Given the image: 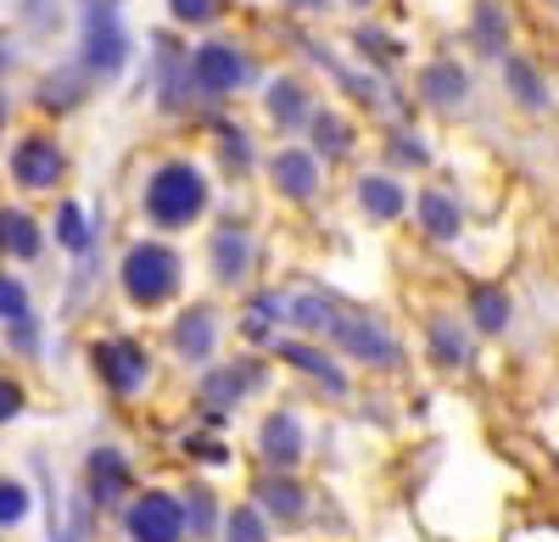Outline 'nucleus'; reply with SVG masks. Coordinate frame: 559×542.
Segmentation results:
<instances>
[{"label":"nucleus","instance_id":"1","mask_svg":"<svg viewBox=\"0 0 559 542\" xmlns=\"http://www.w3.org/2000/svg\"><path fill=\"white\" fill-rule=\"evenodd\" d=\"M207 207V179L191 168V162H163L146 185V213L163 224V230H185L197 224Z\"/></svg>","mask_w":559,"mask_h":542},{"label":"nucleus","instance_id":"2","mask_svg":"<svg viewBox=\"0 0 559 542\" xmlns=\"http://www.w3.org/2000/svg\"><path fill=\"white\" fill-rule=\"evenodd\" d=\"M123 291H129L134 308H163L179 291V257L168 246H157V241L134 246L123 257Z\"/></svg>","mask_w":559,"mask_h":542},{"label":"nucleus","instance_id":"3","mask_svg":"<svg viewBox=\"0 0 559 542\" xmlns=\"http://www.w3.org/2000/svg\"><path fill=\"white\" fill-rule=\"evenodd\" d=\"M129 62V39L118 23V0H84V68L112 79Z\"/></svg>","mask_w":559,"mask_h":542},{"label":"nucleus","instance_id":"4","mask_svg":"<svg viewBox=\"0 0 559 542\" xmlns=\"http://www.w3.org/2000/svg\"><path fill=\"white\" fill-rule=\"evenodd\" d=\"M324 330H331L353 358H364V364H376V370H392V364H397V341H392L376 320H369V313H342V308H331V325H324Z\"/></svg>","mask_w":559,"mask_h":542},{"label":"nucleus","instance_id":"5","mask_svg":"<svg viewBox=\"0 0 559 542\" xmlns=\"http://www.w3.org/2000/svg\"><path fill=\"white\" fill-rule=\"evenodd\" d=\"M129 537L134 542H179L185 537V509L168 492H146V498L129 504Z\"/></svg>","mask_w":559,"mask_h":542},{"label":"nucleus","instance_id":"6","mask_svg":"<svg viewBox=\"0 0 559 542\" xmlns=\"http://www.w3.org/2000/svg\"><path fill=\"white\" fill-rule=\"evenodd\" d=\"M191 79H197V89H207V96H229L236 84H247V57L236 51V45L213 39L191 57Z\"/></svg>","mask_w":559,"mask_h":542},{"label":"nucleus","instance_id":"7","mask_svg":"<svg viewBox=\"0 0 559 542\" xmlns=\"http://www.w3.org/2000/svg\"><path fill=\"white\" fill-rule=\"evenodd\" d=\"M96 370L112 392H134V386H146L152 364H146V352H140L134 341H102L96 347Z\"/></svg>","mask_w":559,"mask_h":542},{"label":"nucleus","instance_id":"8","mask_svg":"<svg viewBox=\"0 0 559 542\" xmlns=\"http://www.w3.org/2000/svg\"><path fill=\"white\" fill-rule=\"evenodd\" d=\"M12 173H17V185H28V191L57 185V179H62V152H57V141H45V134L23 141V146L12 152Z\"/></svg>","mask_w":559,"mask_h":542},{"label":"nucleus","instance_id":"9","mask_svg":"<svg viewBox=\"0 0 559 542\" xmlns=\"http://www.w3.org/2000/svg\"><path fill=\"white\" fill-rule=\"evenodd\" d=\"M263 459L280 465V470H292L302 459V425H297V414H269L263 420Z\"/></svg>","mask_w":559,"mask_h":542},{"label":"nucleus","instance_id":"10","mask_svg":"<svg viewBox=\"0 0 559 542\" xmlns=\"http://www.w3.org/2000/svg\"><path fill=\"white\" fill-rule=\"evenodd\" d=\"M274 185L280 196H292V202H308L319 191V162L308 152H280L274 157Z\"/></svg>","mask_w":559,"mask_h":542},{"label":"nucleus","instance_id":"11","mask_svg":"<svg viewBox=\"0 0 559 542\" xmlns=\"http://www.w3.org/2000/svg\"><path fill=\"white\" fill-rule=\"evenodd\" d=\"M90 486H96V504H118L129 492V465L118 447H96L90 454Z\"/></svg>","mask_w":559,"mask_h":542},{"label":"nucleus","instance_id":"12","mask_svg":"<svg viewBox=\"0 0 559 542\" xmlns=\"http://www.w3.org/2000/svg\"><path fill=\"white\" fill-rule=\"evenodd\" d=\"M247 263H252L247 230H218V241H213V275H218V286H236L247 275Z\"/></svg>","mask_w":559,"mask_h":542},{"label":"nucleus","instance_id":"13","mask_svg":"<svg viewBox=\"0 0 559 542\" xmlns=\"http://www.w3.org/2000/svg\"><path fill=\"white\" fill-rule=\"evenodd\" d=\"M213 341H218V325H213V313H207V308L179 313V325H174V347H179L185 358H213Z\"/></svg>","mask_w":559,"mask_h":542},{"label":"nucleus","instance_id":"14","mask_svg":"<svg viewBox=\"0 0 559 542\" xmlns=\"http://www.w3.org/2000/svg\"><path fill=\"white\" fill-rule=\"evenodd\" d=\"M280 358H286V364L292 370H302V375H313V381H324V386H331L336 397L347 392V375L331 364V358H324L319 347H302V341H280Z\"/></svg>","mask_w":559,"mask_h":542},{"label":"nucleus","instance_id":"15","mask_svg":"<svg viewBox=\"0 0 559 542\" xmlns=\"http://www.w3.org/2000/svg\"><path fill=\"white\" fill-rule=\"evenodd\" d=\"M358 202H364V213H369V218H381V224H392V218L408 207L403 185H397V179H381V173H369L364 185H358Z\"/></svg>","mask_w":559,"mask_h":542},{"label":"nucleus","instance_id":"16","mask_svg":"<svg viewBox=\"0 0 559 542\" xmlns=\"http://www.w3.org/2000/svg\"><path fill=\"white\" fill-rule=\"evenodd\" d=\"M258 386V364H241V370H218V375H207V386H202V402L207 409H229V402H241V392H252Z\"/></svg>","mask_w":559,"mask_h":542},{"label":"nucleus","instance_id":"17","mask_svg":"<svg viewBox=\"0 0 559 542\" xmlns=\"http://www.w3.org/2000/svg\"><path fill=\"white\" fill-rule=\"evenodd\" d=\"M269 118H274L280 129H297V123L308 118V89H302L297 79H274V84H269Z\"/></svg>","mask_w":559,"mask_h":542},{"label":"nucleus","instance_id":"18","mask_svg":"<svg viewBox=\"0 0 559 542\" xmlns=\"http://www.w3.org/2000/svg\"><path fill=\"white\" fill-rule=\"evenodd\" d=\"M419 84H426V101H437V107H459L464 89H471V79H464L453 62H431Z\"/></svg>","mask_w":559,"mask_h":542},{"label":"nucleus","instance_id":"19","mask_svg":"<svg viewBox=\"0 0 559 542\" xmlns=\"http://www.w3.org/2000/svg\"><path fill=\"white\" fill-rule=\"evenodd\" d=\"M0 252L39 257V224H34L28 213H0Z\"/></svg>","mask_w":559,"mask_h":542},{"label":"nucleus","instance_id":"20","mask_svg":"<svg viewBox=\"0 0 559 542\" xmlns=\"http://www.w3.org/2000/svg\"><path fill=\"white\" fill-rule=\"evenodd\" d=\"M419 218H426V230H431L437 241H453V236H459V207H453L442 191L419 196Z\"/></svg>","mask_w":559,"mask_h":542},{"label":"nucleus","instance_id":"21","mask_svg":"<svg viewBox=\"0 0 559 542\" xmlns=\"http://www.w3.org/2000/svg\"><path fill=\"white\" fill-rule=\"evenodd\" d=\"M431 352L442 358V364H471V336H464L453 320H437L431 325Z\"/></svg>","mask_w":559,"mask_h":542},{"label":"nucleus","instance_id":"22","mask_svg":"<svg viewBox=\"0 0 559 542\" xmlns=\"http://www.w3.org/2000/svg\"><path fill=\"white\" fill-rule=\"evenodd\" d=\"M313 141H319V152H324V157H347L353 129H347L336 112H313Z\"/></svg>","mask_w":559,"mask_h":542},{"label":"nucleus","instance_id":"23","mask_svg":"<svg viewBox=\"0 0 559 542\" xmlns=\"http://www.w3.org/2000/svg\"><path fill=\"white\" fill-rule=\"evenodd\" d=\"M471 313H476L481 330H503V325H509V297H503L498 286H481V291L471 297Z\"/></svg>","mask_w":559,"mask_h":542},{"label":"nucleus","instance_id":"24","mask_svg":"<svg viewBox=\"0 0 559 542\" xmlns=\"http://www.w3.org/2000/svg\"><path fill=\"white\" fill-rule=\"evenodd\" d=\"M286 308H292L286 320H292V325H302V330H324V325H331V302H324V297H313V291L292 297Z\"/></svg>","mask_w":559,"mask_h":542},{"label":"nucleus","instance_id":"25","mask_svg":"<svg viewBox=\"0 0 559 542\" xmlns=\"http://www.w3.org/2000/svg\"><path fill=\"white\" fill-rule=\"evenodd\" d=\"M503 73H509V84H515V96H521L526 107H548V89H543V79H537L521 57H509V62H503Z\"/></svg>","mask_w":559,"mask_h":542},{"label":"nucleus","instance_id":"26","mask_svg":"<svg viewBox=\"0 0 559 542\" xmlns=\"http://www.w3.org/2000/svg\"><path fill=\"white\" fill-rule=\"evenodd\" d=\"M258 492H263V509L286 515V520H292V515H302V486H297V481H263Z\"/></svg>","mask_w":559,"mask_h":542},{"label":"nucleus","instance_id":"27","mask_svg":"<svg viewBox=\"0 0 559 542\" xmlns=\"http://www.w3.org/2000/svg\"><path fill=\"white\" fill-rule=\"evenodd\" d=\"M0 320H7V325H28V291L12 275H0Z\"/></svg>","mask_w":559,"mask_h":542},{"label":"nucleus","instance_id":"28","mask_svg":"<svg viewBox=\"0 0 559 542\" xmlns=\"http://www.w3.org/2000/svg\"><path fill=\"white\" fill-rule=\"evenodd\" d=\"M57 236H62V246H73V252H84V246H90V224H84V213H79L73 202L57 213Z\"/></svg>","mask_w":559,"mask_h":542},{"label":"nucleus","instance_id":"29","mask_svg":"<svg viewBox=\"0 0 559 542\" xmlns=\"http://www.w3.org/2000/svg\"><path fill=\"white\" fill-rule=\"evenodd\" d=\"M23 515H28V492H23L17 481L0 475V526H17Z\"/></svg>","mask_w":559,"mask_h":542},{"label":"nucleus","instance_id":"30","mask_svg":"<svg viewBox=\"0 0 559 542\" xmlns=\"http://www.w3.org/2000/svg\"><path fill=\"white\" fill-rule=\"evenodd\" d=\"M476 39H481V51H503V12H498V7H481Z\"/></svg>","mask_w":559,"mask_h":542},{"label":"nucleus","instance_id":"31","mask_svg":"<svg viewBox=\"0 0 559 542\" xmlns=\"http://www.w3.org/2000/svg\"><path fill=\"white\" fill-rule=\"evenodd\" d=\"M280 320V297H258L247 313V336H269V325Z\"/></svg>","mask_w":559,"mask_h":542},{"label":"nucleus","instance_id":"32","mask_svg":"<svg viewBox=\"0 0 559 542\" xmlns=\"http://www.w3.org/2000/svg\"><path fill=\"white\" fill-rule=\"evenodd\" d=\"M229 542H263L258 509H236V515H229Z\"/></svg>","mask_w":559,"mask_h":542},{"label":"nucleus","instance_id":"33","mask_svg":"<svg viewBox=\"0 0 559 542\" xmlns=\"http://www.w3.org/2000/svg\"><path fill=\"white\" fill-rule=\"evenodd\" d=\"M168 12H174L179 23H207V17L218 12V0H168Z\"/></svg>","mask_w":559,"mask_h":542},{"label":"nucleus","instance_id":"34","mask_svg":"<svg viewBox=\"0 0 559 542\" xmlns=\"http://www.w3.org/2000/svg\"><path fill=\"white\" fill-rule=\"evenodd\" d=\"M207 520H213V498L202 486H191V531H207Z\"/></svg>","mask_w":559,"mask_h":542},{"label":"nucleus","instance_id":"35","mask_svg":"<svg viewBox=\"0 0 559 542\" xmlns=\"http://www.w3.org/2000/svg\"><path fill=\"white\" fill-rule=\"evenodd\" d=\"M17 409H23V392H17L12 381H0V425L17 420Z\"/></svg>","mask_w":559,"mask_h":542},{"label":"nucleus","instance_id":"36","mask_svg":"<svg viewBox=\"0 0 559 542\" xmlns=\"http://www.w3.org/2000/svg\"><path fill=\"white\" fill-rule=\"evenodd\" d=\"M224 157L236 162V168H247V157H252V152H247V134H241V129H236V134H224Z\"/></svg>","mask_w":559,"mask_h":542},{"label":"nucleus","instance_id":"37","mask_svg":"<svg viewBox=\"0 0 559 542\" xmlns=\"http://www.w3.org/2000/svg\"><path fill=\"white\" fill-rule=\"evenodd\" d=\"M397 157L403 162H426V146H419V141H397Z\"/></svg>","mask_w":559,"mask_h":542},{"label":"nucleus","instance_id":"38","mask_svg":"<svg viewBox=\"0 0 559 542\" xmlns=\"http://www.w3.org/2000/svg\"><path fill=\"white\" fill-rule=\"evenodd\" d=\"M191 447H197V454H202L207 465H224V447H218V442H191Z\"/></svg>","mask_w":559,"mask_h":542},{"label":"nucleus","instance_id":"39","mask_svg":"<svg viewBox=\"0 0 559 542\" xmlns=\"http://www.w3.org/2000/svg\"><path fill=\"white\" fill-rule=\"evenodd\" d=\"M12 62V51H7V39H0V68H7Z\"/></svg>","mask_w":559,"mask_h":542},{"label":"nucleus","instance_id":"40","mask_svg":"<svg viewBox=\"0 0 559 542\" xmlns=\"http://www.w3.org/2000/svg\"><path fill=\"white\" fill-rule=\"evenodd\" d=\"M0 129H7V96H0Z\"/></svg>","mask_w":559,"mask_h":542},{"label":"nucleus","instance_id":"41","mask_svg":"<svg viewBox=\"0 0 559 542\" xmlns=\"http://www.w3.org/2000/svg\"><path fill=\"white\" fill-rule=\"evenodd\" d=\"M297 7H324V0H297Z\"/></svg>","mask_w":559,"mask_h":542},{"label":"nucleus","instance_id":"42","mask_svg":"<svg viewBox=\"0 0 559 542\" xmlns=\"http://www.w3.org/2000/svg\"><path fill=\"white\" fill-rule=\"evenodd\" d=\"M353 7H369V0H353Z\"/></svg>","mask_w":559,"mask_h":542}]
</instances>
